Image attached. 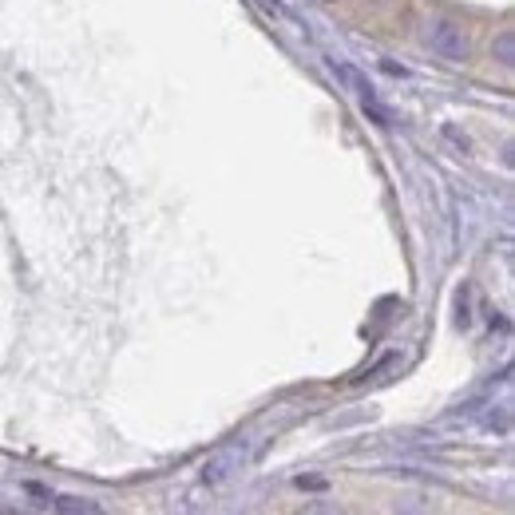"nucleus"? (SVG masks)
I'll return each mask as SVG.
<instances>
[{
    "instance_id": "f257e3e1",
    "label": "nucleus",
    "mask_w": 515,
    "mask_h": 515,
    "mask_svg": "<svg viewBox=\"0 0 515 515\" xmlns=\"http://www.w3.org/2000/svg\"><path fill=\"white\" fill-rule=\"evenodd\" d=\"M428 44H432V52L444 56V60H464V56H468V32H464L452 16H436V20H432Z\"/></svg>"
},
{
    "instance_id": "f03ea898",
    "label": "nucleus",
    "mask_w": 515,
    "mask_h": 515,
    "mask_svg": "<svg viewBox=\"0 0 515 515\" xmlns=\"http://www.w3.org/2000/svg\"><path fill=\"white\" fill-rule=\"evenodd\" d=\"M242 464H246V452L242 448H226V452H218L203 468V480L206 484H226L234 472H242Z\"/></svg>"
},
{
    "instance_id": "7ed1b4c3",
    "label": "nucleus",
    "mask_w": 515,
    "mask_h": 515,
    "mask_svg": "<svg viewBox=\"0 0 515 515\" xmlns=\"http://www.w3.org/2000/svg\"><path fill=\"white\" fill-rule=\"evenodd\" d=\"M298 515H345V512H341L337 504H325V500H317V504H306V508H302Z\"/></svg>"
},
{
    "instance_id": "20e7f679",
    "label": "nucleus",
    "mask_w": 515,
    "mask_h": 515,
    "mask_svg": "<svg viewBox=\"0 0 515 515\" xmlns=\"http://www.w3.org/2000/svg\"><path fill=\"white\" fill-rule=\"evenodd\" d=\"M496 52H500V60H504V64H512V32H504V36H500Z\"/></svg>"
}]
</instances>
